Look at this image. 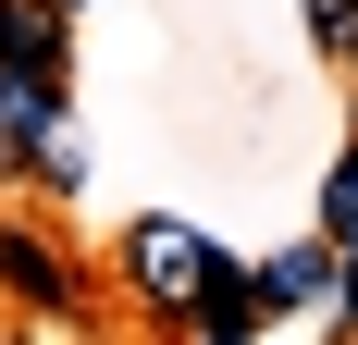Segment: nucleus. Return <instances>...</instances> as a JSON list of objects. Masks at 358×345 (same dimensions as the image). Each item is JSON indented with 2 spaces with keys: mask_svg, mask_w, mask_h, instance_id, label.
<instances>
[{
  "mask_svg": "<svg viewBox=\"0 0 358 345\" xmlns=\"http://www.w3.org/2000/svg\"><path fill=\"white\" fill-rule=\"evenodd\" d=\"M210 259H222V247L198 235V222H136V235H124V284H136L148 321H185V309H198Z\"/></svg>",
  "mask_w": 358,
  "mask_h": 345,
  "instance_id": "obj_1",
  "label": "nucleus"
},
{
  "mask_svg": "<svg viewBox=\"0 0 358 345\" xmlns=\"http://www.w3.org/2000/svg\"><path fill=\"white\" fill-rule=\"evenodd\" d=\"M50 136H62V74L0 62V185H25V172L50 161Z\"/></svg>",
  "mask_w": 358,
  "mask_h": 345,
  "instance_id": "obj_2",
  "label": "nucleus"
},
{
  "mask_svg": "<svg viewBox=\"0 0 358 345\" xmlns=\"http://www.w3.org/2000/svg\"><path fill=\"white\" fill-rule=\"evenodd\" d=\"M0 296H13V309H37V321L87 309V284H74V259H62L50 235H25L13 210H0Z\"/></svg>",
  "mask_w": 358,
  "mask_h": 345,
  "instance_id": "obj_3",
  "label": "nucleus"
},
{
  "mask_svg": "<svg viewBox=\"0 0 358 345\" xmlns=\"http://www.w3.org/2000/svg\"><path fill=\"white\" fill-rule=\"evenodd\" d=\"M259 321H272V284H259V272H235V259H210V284H198L185 333H198V345H248Z\"/></svg>",
  "mask_w": 358,
  "mask_h": 345,
  "instance_id": "obj_4",
  "label": "nucleus"
},
{
  "mask_svg": "<svg viewBox=\"0 0 358 345\" xmlns=\"http://www.w3.org/2000/svg\"><path fill=\"white\" fill-rule=\"evenodd\" d=\"M0 62L62 74V0H0Z\"/></svg>",
  "mask_w": 358,
  "mask_h": 345,
  "instance_id": "obj_5",
  "label": "nucleus"
},
{
  "mask_svg": "<svg viewBox=\"0 0 358 345\" xmlns=\"http://www.w3.org/2000/svg\"><path fill=\"white\" fill-rule=\"evenodd\" d=\"M322 247L334 259L358 247V136H346V161H334V185H322Z\"/></svg>",
  "mask_w": 358,
  "mask_h": 345,
  "instance_id": "obj_6",
  "label": "nucleus"
},
{
  "mask_svg": "<svg viewBox=\"0 0 358 345\" xmlns=\"http://www.w3.org/2000/svg\"><path fill=\"white\" fill-rule=\"evenodd\" d=\"M259 284H272V309H296V296H322V284H334V247H296V259H272Z\"/></svg>",
  "mask_w": 358,
  "mask_h": 345,
  "instance_id": "obj_7",
  "label": "nucleus"
},
{
  "mask_svg": "<svg viewBox=\"0 0 358 345\" xmlns=\"http://www.w3.org/2000/svg\"><path fill=\"white\" fill-rule=\"evenodd\" d=\"M309 37H322V62H358V0H309Z\"/></svg>",
  "mask_w": 358,
  "mask_h": 345,
  "instance_id": "obj_8",
  "label": "nucleus"
},
{
  "mask_svg": "<svg viewBox=\"0 0 358 345\" xmlns=\"http://www.w3.org/2000/svg\"><path fill=\"white\" fill-rule=\"evenodd\" d=\"M334 321H346V333H358V247H346V309H334Z\"/></svg>",
  "mask_w": 358,
  "mask_h": 345,
  "instance_id": "obj_9",
  "label": "nucleus"
},
{
  "mask_svg": "<svg viewBox=\"0 0 358 345\" xmlns=\"http://www.w3.org/2000/svg\"><path fill=\"white\" fill-rule=\"evenodd\" d=\"M0 345H37V333H0Z\"/></svg>",
  "mask_w": 358,
  "mask_h": 345,
  "instance_id": "obj_10",
  "label": "nucleus"
},
{
  "mask_svg": "<svg viewBox=\"0 0 358 345\" xmlns=\"http://www.w3.org/2000/svg\"><path fill=\"white\" fill-rule=\"evenodd\" d=\"M62 13H74V0H62Z\"/></svg>",
  "mask_w": 358,
  "mask_h": 345,
  "instance_id": "obj_11",
  "label": "nucleus"
}]
</instances>
